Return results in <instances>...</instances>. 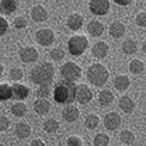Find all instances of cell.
Returning <instances> with one entry per match:
<instances>
[{
  "instance_id": "cell-1",
  "label": "cell",
  "mask_w": 146,
  "mask_h": 146,
  "mask_svg": "<svg viewBox=\"0 0 146 146\" xmlns=\"http://www.w3.org/2000/svg\"><path fill=\"white\" fill-rule=\"evenodd\" d=\"M74 82L69 80H60L55 84L54 87V100L58 104H72L74 97H76V84H73Z\"/></svg>"
},
{
  "instance_id": "cell-2",
  "label": "cell",
  "mask_w": 146,
  "mask_h": 146,
  "mask_svg": "<svg viewBox=\"0 0 146 146\" xmlns=\"http://www.w3.org/2000/svg\"><path fill=\"white\" fill-rule=\"evenodd\" d=\"M30 77H31V82L38 86L51 84L55 77V69L49 62H42V63L36 65L35 68H33Z\"/></svg>"
},
{
  "instance_id": "cell-3",
  "label": "cell",
  "mask_w": 146,
  "mask_h": 146,
  "mask_svg": "<svg viewBox=\"0 0 146 146\" xmlns=\"http://www.w3.org/2000/svg\"><path fill=\"white\" fill-rule=\"evenodd\" d=\"M108 76H110L108 70L101 63H93L87 69V79H89V82L91 84L97 86V87L104 86L107 83V80H108Z\"/></svg>"
},
{
  "instance_id": "cell-4",
  "label": "cell",
  "mask_w": 146,
  "mask_h": 146,
  "mask_svg": "<svg viewBox=\"0 0 146 146\" xmlns=\"http://www.w3.org/2000/svg\"><path fill=\"white\" fill-rule=\"evenodd\" d=\"M89 46V39L87 36L80 35V34H76L69 38L68 41V49L73 56H80L82 54H84V51L87 49Z\"/></svg>"
},
{
  "instance_id": "cell-5",
  "label": "cell",
  "mask_w": 146,
  "mask_h": 146,
  "mask_svg": "<svg viewBox=\"0 0 146 146\" xmlns=\"http://www.w3.org/2000/svg\"><path fill=\"white\" fill-rule=\"evenodd\" d=\"M60 76L63 77V80L76 82L82 76V68L74 62H66L60 66Z\"/></svg>"
},
{
  "instance_id": "cell-6",
  "label": "cell",
  "mask_w": 146,
  "mask_h": 146,
  "mask_svg": "<svg viewBox=\"0 0 146 146\" xmlns=\"http://www.w3.org/2000/svg\"><path fill=\"white\" fill-rule=\"evenodd\" d=\"M35 41L42 46H49L55 42V33L51 28H41L35 33Z\"/></svg>"
},
{
  "instance_id": "cell-7",
  "label": "cell",
  "mask_w": 146,
  "mask_h": 146,
  "mask_svg": "<svg viewBox=\"0 0 146 146\" xmlns=\"http://www.w3.org/2000/svg\"><path fill=\"white\" fill-rule=\"evenodd\" d=\"M89 9L94 16H106L110 11L108 0H89Z\"/></svg>"
},
{
  "instance_id": "cell-8",
  "label": "cell",
  "mask_w": 146,
  "mask_h": 146,
  "mask_svg": "<svg viewBox=\"0 0 146 146\" xmlns=\"http://www.w3.org/2000/svg\"><path fill=\"white\" fill-rule=\"evenodd\" d=\"M74 100L80 104H89L93 100V91L86 84H77L76 86V97Z\"/></svg>"
},
{
  "instance_id": "cell-9",
  "label": "cell",
  "mask_w": 146,
  "mask_h": 146,
  "mask_svg": "<svg viewBox=\"0 0 146 146\" xmlns=\"http://www.w3.org/2000/svg\"><path fill=\"white\" fill-rule=\"evenodd\" d=\"M20 58L24 63H33L38 60L39 55L34 46H23L20 48Z\"/></svg>"
},
{
  "instance_id": "cell-10",
  "label": "cell",
  "mask_w": 146,
  "mask_h": 146,
  "mask_svg": "<svg viewBox=\"0 0 146 146\" xmlns=\"http://www.w3.org/2000/svg\"><path fill=\"white\" fill-rule=\"evenodd\" d=\"M104 127L108 131H115L121 127V117L117 112H108L104 117Z\"/></svg>"
},
{
  "instance_id": "cell-11",
  "label": "cell",
  "mask_w": 146,
  "mask_h": 146,
  "mask_svg": "<svg viewBox=\"0 0 146 146\" xmlns=\"http://www.w3.org/2000/svg\"><path fill=\"white\" fill-rule=\"evenodd\" d=\"M11 91H13V98H16L17 101L25 100L30 96V89L25 84H21V83L13 84L11 86Z\"/></svg>"
},
{
  "instance_id": "cell-12",
  "label": "cell",
  "mask_w": 146,
  "mask_h": 146,
  "mask_svg": "<svg viewBox=\"0 0 146 146\" xmlns=\"http://www.w3.org/2000/svg\"><path fill=\"white\" fill-rule=\"evenodd\" d=\"M20 1L18 0H0V13L10 16L17 10Z\"/></svg>"
},
{
  "instance_id": "cell-13",
  "label": "cell",
  "mask_w": 146,
  "mask_h": 146,
  "mask_svg": "<svg viewBox=\"0 0 146 146\" xmlns=\"http://www.w3.org/2000/svg\"><path fill=\"white\" fill-rule=\"evenodd\" d=\"M83 23H84L83 16L79 14V13H73V14H70V16L68 17V21H66L68 27H69L72 31H79V30L83 27Z\"/></svg>"
},
{
  "instance_id": "cell-14",
  "label": "cell",
  "mask_w": 146,
  "mask_h": 146,
  "mask_svg": "<svg viewBox=\"0 0 146 146\" xmlns=\"http://www.w3.org/2000/svg\"><path fill=\"white\" fill-rule=\"evenodd\" d=\"M62 117L65 118V121L66 122H74V121H77L79 119V117H80V111L77 107H73V106H68V107H65L63 111H62Z\"/></svg>"
},
{
  "instance_id": "cell-15",
  "label": "cell",
  "mask_w": 146,
  "mask_h": 146,
  "mask_svg": "<svg viewBox=\"0 0 146 146\" xmlns=\"http://www.w3.org/2000/svg\"><path fill=\"white\" fill-rule=\"evenodd\" d=\"M108 45H107V42H103V41H98V42H96L94 45H93V48H91V52L93 55L96 56V58H98V59H103V58H106L107 55H108Z\"/></svg>"
},
{
  "instance_id": "cell-16",
  "label": "cell",
  "mask_w": 146,
  "mask_h": 146,
  "mask_svg": "<svg viewBox=\"0 0 146 146\" xmlns=\"http://www.w3.org/2000/svg\"><path fill=\"white\" fill-rule=\"evenodd\" d=\"M51 110V104L46 98H36L34 101V111L38 115H46Z\"/></svg>"
},
{
  "instance_id": "cell-17",
  "label": "cell",
  "mask_w": 146,
  "mask_h": 146,
  "mask_svg": "<svg viewBox=\"0 0 146 146\" xmlns=\"http://www.w3.org/2000/svg\"><path fill=\"white\" fill-rule=\"evenodd\" d=\"M118 106H119V108L122 110L125 114H132V112L135 111V107H136L135 101H133L131 97H128V96H122V97L119 98Z\"/></svg>"
},
{
  "instance_id": "cell-18",
  "label": "cell",
  "mask_w": 146,
  "mask_h": 146,
  "mask_svg": "<svg viewBox=\"0 0 146 146\" xmlns=\"http://www.w3.org/2000/svg\"><path fill=\"white\" fill-rule=\"evenodd\" d=\"M104 24L101 23V21H98V20H91L90 23L87 24V31H89V34L93 36H100L103 35V33H104Z\"/></svg>"
},
{
  "instance_id": "cell-19",
  "label": "cell",
  "mask_w": 146,
  "mask_h": 146,
  "mask_svg": "<svg viewBox=\"0 0 146 146\" xmlns=\"http://www.w3.org/2000/svg\"><path fill=\"white\" fill-rule=\"evenodd\" d=\"M14 135L18 139H27L31 135V127L27 122H18L14 128Z\"/></svg>"
},
{
  "instance_id": "cell-20",
  "label": "cell",
  "mask_w": 146,
  "mask_h": 146,
  "mask_svg": "<svg viewBox=\"0 0 146 146\" xmlns=\"http://www.w3.org/2000/svg\"><path fill=\"white\" fill-rule=\"evenodd\" d=\"M108 33L112 38H121V36H124V34H125V25L121 21H114L110 25Z\"/></svg>"
},
{
  "instance_id": "cell-21",
  "label": "cell",
  "mask_w": 146,
  "mask_h": 146,
  "mask_svg": "<svg viewBox=\"0 0 146 146\" xmlns=\"http://www.w3.org/2000/svg\"><path fill=\"white\" fill-rule=\"evenodd\" d=\"M31 18H33L35 23H44V21L48 18V11H46L42 6H35V7L31 10Z\"/></svg>"
},
{
  "instance_id": "cell-22",
  "label": "cell",
  "mask_w": 146,
  "mask_h": 146,
  "mask_svg": "<svg viewBox=\"0 0 146 146\" xmlns=\"http://www.w3.org/2000/svg\"><path fill=\"white\" fill-rule=\"evenodd\" d=\"M129 84H131V80L125 74H118L114 79V87L118 91H125L129 87Z\"/></svg>"
},
{
  "instance_id": "cell-23",
  "label": "cell",
  "mask_w": 146,
  "mask_h": 146,
  "mask_svg": "<svg viewBox=\"0 0 146 146\" xmlns=\"http://www.w3.org/2000/svg\"><path fill=\"white\" fill-rule=\"evenodd\" d=\"M114 101V94H112V91L110 90H101L98 93V103L101 104V106H110L111 103Z\"/></svg>"
},
{
  "instance_id": "cell-24",
  "label": "cell",
  "mask_w": 146,
  "mask_h": 146,
  "mask_svg": "<svg viewBox=\"0 0 146 146\" xmlns=\"http://www.w3.org/2000/svg\"><path fill=\"white\" fill-rule=\"evenodd\" d=\"M122 51H124V54H127V55L136 54V51H138V44H136V41H135V39H127V41H124V44H122Z\"/></svg>"
},
{
  "instance_id": "cell-25",
  "label": "cell",
  "mask_w": 146,
  "mask_h": 146,
  "mask_svg": "<svg viewBox=\"0 0 146 146\" xmlns=\"http://www.w3.org/2000/svg\"><path fill=\"white\" fill-rule=\"evenodd\" d=\"M11 114H13L14 117H18V118L24 117V115L27 114V106H25L24 103H21V101L14 103V104L11 106Z\"/></svg>"
},
{
  "instance_id": "cell-26",
  "label": "cell",
  "mask_w": 146,
  "mask_h": 146,
  "mask_svg": "<svg viewBox=\"0 0 146 146\" xmlns=\"http://www.w3.org/2000/svg\"><path fill=\"white\" fill-rule=\"evenodd\" d=\"M10 98H13L11 86L7 83H1L0 84V101H7Z\"/></svg>"
},
{
  "instance_id": "cell-27",
  "label": "cell",
  "mask_w": 146,
  "mask_h": 146,
  "mask_svg": "<svg viewBox=\"0 0 146 146\" xmlns=\"http://www.w3.org/2000/svg\"><path fill=\"white\" fill-rule=\"evenodd\" d=\"M44 131L46 132V133H55L58 129H59V122L55 119V118H48L45 122H44Z\"/></svg>"
},
{
  "instance_id": "cell-28",
  "label": "cell",
  "mask_w": 146,
  "mask_h": 146,
  "mask_svg": "<svg viewBox=\"0 0 146 146\" xmlns=\"http://www.w3.org/2000/svg\"><path fill=\"white\" fill-rule=\"evenodd\" d=\"M145 69V63L139 59H133L129 62V72L135 73V74H141Z\"/></svg>"
},
{
  "instance_id": "cell-29",
  "label": "cell",
  "mask_w": 146,
  "mask_h": 146,
  "mask_svg": "<svg viewBox=\"0 0 146 146\" xmlns=\"http://www.w3.org/2000/svg\"><path fill=\"white\" fill-rule=\"evenodd\" d=\"M108 143H110V136L107 133H103V132L97 133L94 136V139H93V145L94 146H108Z\"/></svg>"
},
{
  "instance_id": "cell-30",
  "label": "cell",
  "mask_w": 146,
  "mask_h": 146,
  "mask_svg": "<svg viewBox=\"0 0 146 146\" xmlns=\"http://www.w3.org/2000/svg\"><path fill=\"white\" fill-rule=\"evenodd\" d=\"M119 139H121V142H124L125 145H133V143H135V133H133L132 131H129V129H125V131L121 132Z\"/></svg>"
},
{
  "instance_id": "cell-31",
  "label": "cell",
  "mask_w": 146,
  "mask_h": 146,
  "mask_svg": "<svg viewBox=\"0 0 146 146\" xmlns=\"http://www.w3.org/2000/svg\"><path fill=\"white\" fill-rule=\"evenodd\" d=\"M98 122H100V118L96 114H89L86 117V119H84V125H86V128H89V129H96V128L98 127Z\"/></svg>"
},
{
  "instance_id": "cell-32",
  "label": "cell",
  "mask_w": 146,
  "mask_h": 146,
  "mask_svg": "<svg viewBox=\"0 0 146 146\" xmlns=\"http://www.w3.org/2000/svg\"><path fill=\"white\" fill-rule=\"evenodd\" d=\"M9 76H10V79L13 80V82H20L23 77H24V73L23 70L20 69V68H13V69H10V72H9Z\"/></svg>"
},
{
  "instance_id": "cell-33",
  "label": "cell",
  "mask_w": 146,
  "mask_h": 146,
  "mask_svg": "<svg viewBox=\"0 0 146 146\" xmlns=\"http://www.w3.org/2000/svg\"><path fill=\"white\" fill-rule=\"evenodd\" d=\"M36 96H38V98H46V97H49V96H51V89H49V86H48V84L39 86L38 90H36Z\"/></svg>"
},
{
  "instance_id": "cell-34",
  "label": "cell",
  "mask_w": 146,
  "mask_h": 146,
  "mask_svg": "<svg viewBox=\"0 0 146 146\" xmlns=\"http://www.w3.org/2000/svg\"><path fill=\"white\" fill-rule=\"evenodd\" d=\"M65 58V51L62 49V48H54L52 51H51V59L52 60H62Z\"/></svg>"
},
{
  "instance_id": "cell-35",
  "label": "cell",
  "mask_w": 146,
  "mask_h": 146,
  "mask_svg": "<svg viewBox=\"0 0 146 146\" xmlns=\"http://www.w3.org/2000/svg\"><path fill=\"white\" fill-rule=\"evenodd\" d=\"M13 25H14L16 30H23V28L27 27V20H25V17H23V16L16 17L14 21H13Z\"/></svg>"
},
{
  "instance_id": "cell-36",
  "label": "cell",
  "mask_w": 146,
  "mask_h": 146,
  "mask_svg": "<svg viewBox=\"0 0 146 146\" xmlns=\"http://www.w3.org/2000/svg\"><path fill=\"white\" fill-rule=\"evenodd\" d=\"M66 145L68 146H83V141L80 136H76V135H72L68 138L66 141Z\"/></svg>"
},
{
  "instance_id": "cell-37",
  "label": "cell",
  "mask_w": 146,
  "mask_h": 146,
  "mask_svg": "<svg viewBox=\"0 0 146 146\" xmlns=\"http://www.w3.org/2000/svg\"><path fill=\"white\" fill-rule=\"evenodd\" d=\"M135 23H136V25H139V27H146V11L138 13L136 17H135Z\"/></svg>"
},
{
  "instance_id": "cell-38",
  "label": "cell",
  "mask_w": 146,
  "mask_h": 146,
  "mask_svg": "<svg viewBox=\"0 0 146 146\" xmlns=\"http://www.w3.org/2000/svg\"><path fill=\"white\" fill-rule=\"evenodd\" d=\"M7 30H9V23H7V20L4 17H0V36L4 35V34L7 33Z\"/></svg>"
},
{
  "instance_id": "cell-39",
  "label": "cell",
  "mask_w": 146,
  "mask_h": 146,
  "mask_svg": "<svg viewBox=\"0 0 146 146\" xmlns=\"http://www.w3.org/2000/svg\"><path fill=\"white\" fill-rule=\"evenodd\" d=\"M9 127H10V119L7 117H0V131L4 132L9 129Z\"/></svg>"
},
{
  "instance_id": "cell-40",
  "label": "cell",
  "mask_w": 146,
  "mask_h": 146,
  "mask_svg": "<svg viewBox=\"0 0 146 146\" xmlns=\"http://www.w3.org/2000/svg\"><path fill=\"white\" fill-rule=\"evenodd\" d=\"M114 1H115L118 6H124V7H125V6H131V4L133 3V0H114Z\"/></svg>"
},
{
  "instance_id": "cell-41",
  "label": "cell",
  "mask_w": 146,
  "mask_h": 146,
  "mask_svg": "<svg viewBox=\"0 0 146 146\" xmlns=\"http://www.w3.org/2000/svg\"><path fill=\"white\" fill-rule=\"evenodd\" d=\"M30 146H46V145H45V142H44V141H41V139H35V141H33V142H31V145Z\"/></svg>"
},
{
  "instance_id": "cell-42",
  "label": "cell",
  "mask_w": 146,
  "mask_h": 146,
  "mask_svg": "<svg viewBox=\"0 0 146 146\" xmlns=\"http://www.w3.org/2000/svg\"><path fill=\"white\" fill-rule=\"evenodd\" d=\"M142 51H143V52L146 54V39L143 41V44H142Z\"/></svg>"
},
{
  "instance_id": "cell-43",
  "label": "cell",
  "mask_w": 146,
  "mask_h": 146,
  "mask_svg": "<svg viewBox=\"0 0 146 146\" xmlns=\"http://www.w3.org/2000/svg\"><path fill=\"white\" fill-rule=\"evenodd\" d=\"M1 74H3V65L0 63V76H1Z\"/></svg>"
}]
</instances>
